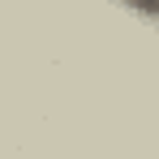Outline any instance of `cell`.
<instances>
[{"instance_id":"1","label":"cell","mask_w":159,"mask_h":159,"mask_svg":"<svg viewBox=\"0 0 159 159\" xmlns=\"http://www.w3.org/2000/svg\"><path fill=\"white\" fill-rule=\"evenodd\" d=\"M112 4L133 13V17H142V22H151V26H159V0H112Z\"/></svg>"}]
</instances>
